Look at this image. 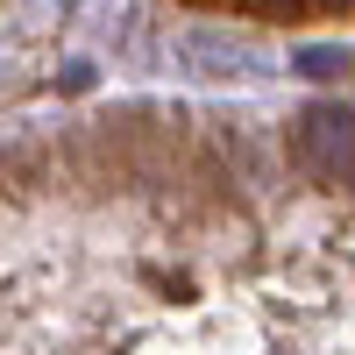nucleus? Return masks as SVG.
<instances>
[{"instance_id": "f257e3e1", "label": "nucleus", "mask_w": 355, "mask_h": 355, "mask_svg": "<svg viewBox=\"0 0 355 355\" xmlns=\"http://www.w3.org/2000/svg\"><path fill=\"white\" fill-rule=\"evenodd\" d=\"M291 150L313 178H327V185H348L355 178V114L348 107H306L299 128H291Z\"/></svg>"}, {"instance_id": "f03ea898", "label": "nucleus", "mask_w": 355, "mask_h": 355, "mask_svg": "<svg viewBox=\"0 0 355 355\" xmlns=\"http://www.w3.org/2000/svg\"><path fill=\"white\" fill-rule=\"evenodd\" d=\"M299 71L306 78H341L348 71V50H299Z\"/></svg>"}]
</instances>
